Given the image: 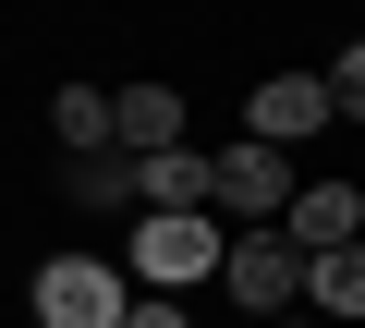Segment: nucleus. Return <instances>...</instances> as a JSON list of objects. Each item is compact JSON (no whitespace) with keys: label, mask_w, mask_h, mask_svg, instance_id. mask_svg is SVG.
Segmentation results:
<instances>
[{"label":"nucleus","mask_w":365,"mask_h":328,"mask_svg":"<svg viewBox=\"0 0 365 328\" xmlns=\"http://www.w3.org/2000/svg\"><path fill=\"white\" fill-rule=\"evenodd\" d=\"M122 328H195V316H182V304H170V292H146V304H134V316H122Z\"/></svg>","instance_id":"12"},{"label":"nucleus","mask_w":365,"mask_h":328,"mask_svg":"<svg viewBox=\"0 0 365 328\" xmlns=\"http://www.w3.org/2000/svg\"><path fill=\"white\" fill-rule=\"evenodd\" d=\"M317 122H329V73H268V85H256V146L292 158Z\"/></svg>","instance_id":"5"},{"label":"nucleus","mask_w":365,"mask_h":328,"mask_svg":"<svg viewBox=\"0 0 365 328\" xmlns=\"http://www.w3.org/2000/svg\"><path fill=\"white\" fill-rule=\"evenodd\" d=\"M134 195H146V158H122V146L73 158V207H134Z\"/></svg>","instance_id":"9"},{"label":"nucleus","mask_w":365,"mask_h":328,"mask_svg":"<svg viewBox=\"0 0 365 328\" xmlns=\"http://www.w3.org/2000/svg\"><path fill=\"white\" fill-rule=\"evenodd\" d=\"M329 110H353V122H365V37H353V49L329 61Z\"/></svg>","instance_id":"11"},{"label":"nucleus","mask_w":365,"mask_h":328,"mask_svg":"<svg viewBox=\"0 0 365 328\" xmlns=\"http://www.w3.org/2000/svg\"><path fill=\"white\" fill-rule=\"evenodd\" d=\"M292 195H304V183H292V158H280V146H232L207 207H220V219H292Z\"/></svg>","instance_id":"4"},{"label":"nucleus","mask_w":365,"mask_h":328,"mask_svg":"<svg viewBox=\"0 0 365 328\" xmlns=\"http://www.w3.org/2000/svg\"><path fill=\"white\" fill-rule=\"evenodd\" d=\"M122 316H134L122 268H98V255H49L37 268V328H122Z\"/></svg>","instance_id":"1"},{"label":"nucleus","mask_w":365,"mask_h":328,"mask_svg":"<svg viewBox=\"0 0 365 328\" xmlns=\"http://www.w3.org/2000/svg\"><path fill=\"white\" fill-rule=\"evenodd\" d=\"M304 268H317V255H304V243H292V231H244V243H232V268H220V280H232V292H244V304H256V316H280V304H304Z\"/></svg>","instance_id":"3"},{"label":"nucleus","mask_w":365,"mask_h":328,"mask_svg":"<svg viewBox=\"0 0 365 328\" xmlns=\"http://www.w3.org/2000/svg\"><path fill=\"white\" fill-rule=\"evenodd\" d=\"M110 110H122V158H170L182 146V97L170 85H122Z\"/></svg>","instance_id":"7"},{"label":"nucleus","mask_w":365,"mask_h":328,"mask_svg":"<svg viewBox=\"0 0 365 328\" xmlns=\"http://www.w3.org/2000/svg\"><path fill=\"white\" fill-rule=\"evenodd\" d=\"M304 304H317L329 328H341V316H365V243H341V255H317V268H304Z\"/></svg>","instance_id":"8"},{"label":"nucleus","mask_w":365,"mask_h":328,"mask_svg":"<svg viewBox=\"0 0 365 328\" xmlns=\"http://www.w3.org/2000/svg\"><path fill=\"white\" fill-rule=\"evenodd\" d=\"M49 122H61V146H73V158H98V146H122V110H110L98 85H61V110H49Z\"/></svg>","instance_id":"10"},{"label":"nucleus","mask_w":365,"mask_h":328,"mask_svg":"<svg viewBox=\"0 0 365 328\" xmlns=\"http://www.w3.org/2000/svg\"><path fill=\"white\" fill-rule=\"evenodd\" d=\"M353 231H365V195H353V183H304V195H292V243H304V255H341Z\"/></svg>","instance_id":"6"},{"label":"nucleus","mask_w":365,"mask_h":328,"mask_svg":"<svg viewBox=\"0 0 365 328\" xmlns=\"http://www.w3.org/2000/svg\"><path fill=\"white\" fill-rule=\"evenodd\" d=\"M134 268H146V292H182V280H220L232 243H220V219H146L134 231Z\"/></svg>","instance_id":"2"}]
</instances>
